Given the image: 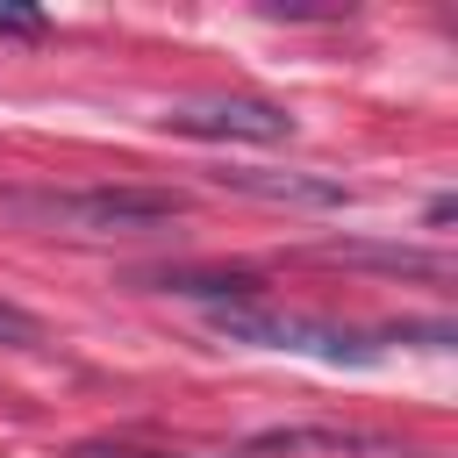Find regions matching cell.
Masks as SVG:
<instances>
[{
  "mask_svg": "<svg viewBox=\"0 0 458 458\" xmlns=\"http://www.w3.org/2000/svg\"><path fill=\"white\" fill-rule=\"evenodd\" d=\"M72 458H172V451H136V444H79Z\"/></svg>",
  "mask_w": 458,
  "mask_h": 458,
  "instance_id": "11",
  "label": "cell"
},
{
  "mask_svg": "<svg viewBox=\"0 0 458 458\" xmlns=\"http://www.w3.org/2000/svg\"><path fill=\"white\" fill-rule=\"evenodd\" d=\"M150 293H179V301H208V308H265V272L243 265H165V272H136Z\"/></svg>",
  "mask_w": 458,
  "mask_h": 458,
  "instance_id": "5",
  "label": "cell"
},
{
  "mask_svg": "<svg viewBox=\"0 0 458 458\" xmlns=\"http://www.w3.org/2000/svg\"><path fill=\"white\" fill-rule=\"evenodd\" d=\"M451 215H458V200H451V193H437V200H429V229H444Z\"/></svg>",
  "mask_w": 458,
  "mask_h": 458,
  "instance_id": "12",
  "label": "cell"
},
{
  "mask_svg": "<svg viewBox=\"0 0 458 458\" xmlns=\"http://www.w3.org/2000/svg\"><path fill=\"white\" fill-rule=\"evenodd\" d=\"M215 329L229 344L250 351H293V358H322V365H379L386 344L379 329H344L322 315H279V308H215Z\"/></svg>",
  "mask_w": 458,
  "mask_h": 458,
  "instance_id": "2",
  "label": "cell"
},
{
  "mask_svg": "<svg viewBox=\"0 0 458 458\" xmlns=\"http://www.w3.org/2000/svg\"><path fill=\"white\" fill-rule=\"evenodd\" d=\"M250 458H272V451H344V458H415L408 444L379 437V429H336V422H286V429H258L243 444Z\"/></svg>",
  "mask_w": 458,
  "mask_h": 458,
  "instance_id": "6",
  "label": "cell"
},
{
  "mask_svg": "<svg viewBox=\"0 0 458 458\" xmlns=\"http://www.w3.org/2000/svg\"><path fill=\"white\" fill-rule=\"evenodd\" d=\"M229 193H250V200H272V208H351V186L344 179H322V172H215Z\"/></svg>",
  "mask_w": 458,
  "mask_h": 458,
  "instance_id": "7",
  "label": "cell"
},
{
  "mask_svg": "<svg viewBox=\"0 0 458 458\" xmlns=\"http://www.w3.org/2000/svg\"><path fill=\"white\" fill-rule=\"evenodd\" d=\"M265 21H344V7H293V0H265Z\"/></svg>",
  "mask_w": 458,
  "mask_h": 458,
  "instance_id": "10",
  "label": "cell"
},
{
  "mask_svg": "<svg viewBox=\"0 0 458 458\" xmlns=\"http://www.w3.org/2000/svg\"><path fill=\"white\" fill-rule=\"evenodd\" d=\"M43 344H50L43 315H29L21 301H7V293H0V351H43Z\"/></svg>",
  "mask_w": 458,
  "mask_h": 458,
  "instance_id": "8",
  "label": "cell"
},
{
  "mask_svg": "<svg viewBox=\"0 0 458 458\" xmlns=\"http://www.w3.org/2000/svg\"><path fill=\"white\" fill-rule=\"evenodd\" d=\"M157 129L165 136H193V143H286L301 122H293V107L258 100V93H208V100L165 107Z\"/></svg>",
  "mask_w": 458,
  "mask_h": 458,
  "instance_id": "3",
  "label": "cell"
},
{
  "mask_svg": "<svg viewBox=\"0 0 458 458\" xmlns=\"http://www.w3.org/2000/svg\"><path fill=\"white\" fill-rule=\"evenodd\" d=\"M179 215V186H0V222L43 236H157Z\"/></svg>",
  "mask_w": 458,
  "mask_h": 458,
  "instance_id": "1",
  "label": "cell"
},
{
  "mask_svg": "<svg viewBox=\"0 0 458 458\" xmlns=\"http://www.w3.org/2000/svg\"><path fill=\"white\" fill-rule=\"evenodd\" d=\"M322 265H351V272H386V279H422V286H444L458 265L451 250L437 243H386V236H329L315 243Z\"/></svg>",
  "mask_w": 458,
  "mask_h": 458,
  "instance_id": "4",
  "label": "cell"
},
{
  "mask_svg": "<svg viewBox=\"0 0 458 458\" xmlns=\"http://www.w3.org/2000/svg\"><path fill=\"white\" fill-rule=\"evenodd\" d=\"M43 7H14V0H0V43H43Z\"/></svg>",
  "mask_w": 458,
  "mask_h": 458,
  "instance_id": "9",
  "label": "cell"
}]
</instances>
